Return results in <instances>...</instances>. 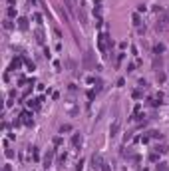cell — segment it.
I'll use <instances>...</instances> for the list:
<instances>
[{
	"label": "cell",
	"mask_w": 169,
	"mask_h": 171,
	"mask_svg": "<svg viewBox=\"0 0 169 171\" xmlns=\"http://www.w3.org/2000/svg\"><path fill=\"white\" fill-rule=\"evenodd\" d=\"M108 46H113V40L108 34H100V38H98V50L101 54H108Z\"/></svg>",
	"instance_id": "obj_1"
},
{
	"label": "cell",
	"mask_w": 169,
	"mask_h": 171,
	"mask_svg": "<svg viewBox=\"0 0 169 171\" xmlns=\"http://www.w3.org/2000/svg\"><path fill=\"white\" fill-rule=\"evenodd\" d=\"M72 145H74V147H82V145H84V135H82V133H74V135H72Z\"/></svg>",
	"instance_id": "obj_2"
},
{
	"label": "cell",
	"mask_w": 169,
	"mask_h": 171,
	"mask_svg": "<svg viewBox=\"0 0 169 171\" xmlns=\"http://www.w3.org/2000/svg\"><path fill=\"white\" fill-rule=\"evenodd\" d=\"M101 163H103L101 155L100 153H94V155H91V165H94V169H101Z\"/></svg>",
	"instance_id": "obj_3"
},
{
	"label": "cell",
	"mask_w": 169,
	"mask_h": 171,
	"mask_svg": "<svg viewBox=\"0 0 169 171\" xmlns=\"http://www.w3.org/2000/svg\"><path fill=\"white\" fill-rule=\"evenodd\" d=\"M119 127H122V119L117 117V119H115V121L112 124V127H110V135L115 137V135H117V131H119Z\"/></svg>",
	"instance_id": "obj_4"
},
{
	"label": "cell",
	"mask_w": 169,
	"mask_h": 171,
	"mask_svg": "<svg viewBox=\"0 0 169 171\" xmlns=\"http://www.w3.org/2000/svg\"><path fill=\"white\" fill-rule=\"evenodd\" d=\"M20 117H22V121H24V124H26V126H30V127L34 126V119H32V112H22V114H20Z\"/></svg>",
	"instance_id": "obj_5"
},
{
	"label": "cell",
	"mask_w": 169,
	"mask_h": 171,
	"mask_svg": "<svg viewBox=\"0 0 169 171\" xmlns=\"http://www.w3.org/2000/svg\"><path fill=\"white\" fill-rule=\"evenodd\" d=\"M54 153H56L54 149H48V153L44 155V167H46V169H48V167L52 165V159H54Z\"/></svg>",
	"instance_id": "obj_6"
},
{
	"label": "cell",
	"mask_w": 169,
	"mask_h": 171,
	"mask_svg": "<svg viewBox=\"0 0 169 171\" xmlns=\"http://www.w3.org/2000/svg\"><path fill=\"white\" fill-rule=\"evenodd\" d=\"M165 24H167V16H165V12H161V18H157L155 28H157V30H165Z\"/></svg>",
	"instance_id": "obj_7"
},
{
	"label": "cell",
	"mask_w": 169,
	"mask_h": 171,
	"mask_svg": "<svg viewBox=\"0 0 169 171\" xmlns=\"http://www.w3.org/2000/svg\"><path fill=\"white\" fill-rule=\"evenodd\" d=\"M20 68H22V58L16 56V58L10 62V70H12V72H16V70H20Z\"/></svg>",
	"instance_id": "obj_8"
},
{
	"label": "cell",
	"mask_w": 169,
	"mask_h": 171,
	"mask_svg": "<svg viewBox=\"0 0 169 171\" xmlns=\"http://www.w3.org/2000/svg\"><path fill=\"white\" fill-rule=\"evenodd\" d=\"M34 36H36V42H38V44H44L46 40H44V30H42V28H36V30H34Z\"/></svg>",
	"instance_id": "obj_9"
},
{
	"label": "cell",
	"mask_w": 169,
	"mask_h": 171,
	"mask_svg": "<svg viewBox=\"0 0 169 171\" xmlns=\"http://www.w3.org/2000/svg\"><path fill=\"white\" fill-rule=\"evenodd\" d=\"M64 6L68 8L70 14H76V0H64Z\"/></svg>",
	"instance_id": "obj_10"
},
{
	"label": "cell",
	"mask_w": 169,
	"mask_h": 171,
	"mask_svg": "<svg viewBox=\"0 0 169 171\" xmlns=\"http://www.w3.org/2000/svg\"><path fill=\"white\" fill-rule=\"evenodd\" d=\"M42 100H44V98H34V100H28V107H30V110H38Z\"/></svg>",
	"instance_id": "obj_11"
},
{
	"label": "cell",
	"mask_w": 169,
	"mask_h": 171,
	"mask_svg": "<svg viewBox=\"0 0 169 171\" xmlns=\"http://www.w3.org/2000/svg\"><path fill=\"white\" fill-rule=\"evenodd\" d=\"M91 56H94V52H86V58H84V68H91Z\"/></svg>",
	"instance_id": "obj_12"
},
{
	"label": "cell",
	"mask_w": 169,
	"mask_h": 171,
	"mask_svg": "<svg viewBox=\"0 0 169 171\" xmlns=\"http://www.w3.org/2000/svg\"><path fill=\"white\" fill-rule=\"evenodd\" d=\"M18 28H20L22 32H26V30H28V18H18Z\"/></svg>",
	"instance_id": "obj_13"
},
{
	"label": "cell",
	"mask_w": 169,
	"mask_h": 171,
	"mask_svg": "<svg viewBox=\"0 0 169 171\" xmlns=\"http://www.w3.org/2000/svg\"><path fill=\"white\" fill-rule=\"evenodd\" d=\"M163 52H165V46L163 44H155L153 46V54H155V56H161Z\"/></svg>",
	"instance_id": "obj_14"
},
{
	"label": "cell",
	"mask_w": 169,
	"mask_h": 171,
	"mask_svg": "<svg viewBox=\"0 0 169 171\" xmlns=\"http://www.w3.org/2000/svg\"><path fill=\"white\" fill-rule=\"evenodd\" d=\"M155 171H169V165L165 161H159L157 165H155Z\"/></svg>",
	"instance_id": "obj_15"
},
{
	"label": "cell",
	"mask_w": 169,
	"mask_h": 171,
	"mask_svg": "<svg viewBox=\"0 0 169 171\" xmlns=\"http://www.w3.org/2000/svg\"><path fill=\"white\" fill-rule=\"evenodd\" d=\"M2 26H4V30H8V32H10V30H14V24H12L10 18H8V20H4V24H2Z\"/></svg>",
	"instance_id": "obj_16"
},
{
	"label": "cell",
	"mask_w": 169,
	"mask_h": 171,
	"mask_svg": "<svg viewBox=\"0 0 169 171\" xmlns=\"http://www.w3.org/2000/svg\"><path fill=\"white\" fill-rule=\"evenodd\" d=\"M131 20H133V26H137V28L141 26V18H139V14H137V12H135L133 16H131Z\"/></svg>",
	"instance_id": "obj_17"
},
{
	"label": "cell",
	"mask_w": 169,
	"mask_h": 171,
	"mask_svg": "<svg viewBox=\"0 0 169 171\" xmlns=\"http://www.w3.org/2000/svg\"><path fill=\"white\" fill-rule=\"evenodd\" d=\"M68 131H72V126L70 124H62L60 126V133H68Z\"/></svg>",
	"instance_id": "obj_18"
},
{
	"label": "cell",
	"mask_w": 169,
	"mask_h": 171,
	"mask_svg": "<svg viewBox=\"0 0 169 171\" xmlns=\"http://www.w3.org/2000/svg\"><path fill=\"white\" fill-rule=\"evenodd\" d=\"M149 137H153V139H161L163 133H159L157 129H151V131H149Z\"/></svg>",
	"instance_id": "obj_19"
},
{
	"label": "cell",
	"mask_w": 169,
	"mask_h": 171,
	"mask_svg": "<svg viewBox=\"0 0 169 171\" xmlns=\"http://www.w3.org/2000/svg\"><path fill=\"white\" fill-rule=\"evenodd\" d=\"M165 78H167V76H165V72H157V74H155V80H157L159 84H161V82H165Z\"/></svg>",
	"instance_id": "obj_20"
},
{
	"label": "cell",
	"mask_w": 169,
	"mask_h": 171,
	"mask_svg": "<svg viewBox=\"0 0 169 171\" xmlns=\"http://www.w3.org/2000/svg\"><path fill=\"white\" fill-rule=\"evenodd\" d=\"M6 14H8V18H16V14H18V12H16V8H14V6H10V8L6 10Z\"/></svg>",
	"instance_id": "obj_21"
},
{
	"label": "cell",
	"mask_w": 169,
	"mask_h": 171,
	"mask_svg": "<svg viewBox=\"0 0 169 171\" xmlns=\"http://www.w3.org/2000/svg\"><path fill=\"white\" fill-rule=\"evenodd\" d=\"M124 58H125V54H124V52H119V56H117V60H115V68H119V66H122Z\"/></svg>",
	"instance_id": "obj_22"
},
{
	"label": "cell",
	"mask_w": 169,
	"mask_h": 171,
	"mask_svg": "<svg viewBox=\"0 0 169 171\" xmlns=\"http://www.w3.org/2000/svg\"><path fill=\"white\" fill-rule=\"evenodd\" d=\"M32 157H34V161H40V151H38V147H32Z\"/></svg>",
	"instance_id": "obj_23"
},
{
	"label": "cell",
	"mask_w": 169,
	"mask_h": 171,
	"mask_svg": "<svg viewBox=\"0 0 169 171\" xmlns=\"http://www.w3.org/2000/svg\"><path fill=\"white\" fill-rule=\"evenodd\" d=\"M149 161H151V163H159V155H157V151L149 155Z\"/></svg>",
	"instance_id": "obj_24"
},
{
	"label": "cell",
	"mask_w": 169,
	"mask_h": 171,
	"mask_svg": "<svg viewBox=\"0 0 169 171\" xmlns=\"http://www.w3.org/2000/svg\"><path fill=\"white\" fill-rule=\"evenodd\" d=\"M159 66H161V56H155V60H153V68L157 70Z\"/></svg>",
	"instance_id": "obj_25"
},
{
	"label": "cell",
	"mask_w": 169,
	"mask_h": 171,
	"mask_svg": "<svg viewBox=\"0 0 169 171\" xmlns=\"http://www.w3.org/2000/svg\"><path fill=\"white\" fill-rule=\"evenodd\" d=\"M101 171H112V167H110V163H108V161H103V163H101Z\"/></svg>",
	"instance_id": "obj_26"
},
{
	"label": "cell",
	"mask_w": 169,
	"mask_h": 171,
	"mask_svg": "<svg viewBox=\"0 0 169 171\" xmlns=\"http://www.w3.org/2000/svg\"><path fill=\"white\" fill-rule=\"evenodd\" d=\"M4 155H6L8 159H12V157H14V151H12V149H6V151H4Z\"/></svg>",
	"instance_id": "obj_27"
},
{
	"label": "cell",
	"mask_w": 169,
	"mask_h": 171,
	"mask_svg": "<svg viewBox=\"0 0 169 171\" xmlns=\"http://www.w3.org/2000/svg\"><path fill=\"white\" fill-rule=\"evenodd\" d=\"M155 151H157V153H167V149L163 147V145H157V147H155Z\"/></svg>",
	"instance_id": "obj_28"
},
{
	"label": "cell",
	"mask_w": 169,
	"mask_h": 171,
	"mask_svg": "<svg viewBox=\"0 0 169 171\" xmlns=\"http://www.w3.org/2000/svg\"><path fill=\"white\" fill-rule=\"evenodd\" d=\"M82 169H84V159H80L78 165H76V171H82Z\"/></svg>",
	"instance_id": "obj_29"
},
{
	"label": "cell",
	"mask_w": 169,
	"mask_h": 171,
	"mask_svg": "<svg viewBox=\"0 0 169 171\" xmlns=\"http://www.w3.org/2000/svg\"><path fill=\"white\" fill-rule=\"evenodd\" d=\"M131 96H133L135 100H139V98H141V91H139V90H135V91H133V94H131Z\"/></svg>",
	"instance_id": "obj_30"
},
{
	"label": "cell",
	"mask_w": 169,
	"mask_h": 171,
	"mask_svg": "<svg viewBox=\"0 0 169 171\" xmlns=\"http://www.w3.org/2000/svg\"><path fill=\"white\" fill-rule=\"evenodd\" d=\"M145 10H147L145 4H139V6H137V12H145Z\"/></svg>",
	"instance_id": "obj_31"
},
{
	"label": "cell",
	"mask_w": 169,
	"mask_h": 171,
	"mask_svg": "<svg viewBox=\"0 0 169 171\" xmlns=\"http://www.w3.org/2000/svg\"><path fill=\"white\" fill-rule=\"evenodd\" d=\"M34 18H36V22L42 26V16H40V14H34Z\"/></svg>",
	"instance_id": "obj_32"
},
{
	"label": "cell",
	"mask_w": 169,
	"mask_h": 171,
	"mask_svg": "<svg viewBox=\"0 0 169 171\" xmlns=\"http://www.w3.org/2000/svg\"><path fill=\"white\" fill-rule=\"evenodd\" d=\"M60 143H62V137H60V135L54 137V145H60Z\"/></svg>",
	"instance_id": "obj_33"
},
{
	"label": "cell",
	"mask_w": 169,
	"mask_h": 171,
	"mask_svg": "<svg viewBox=\"0 0 169 171\" xmlns=\"http://www.w3.org/2000/svg\"><path fill=\"white\" fill-rule=\"evenodd\" d=\"M139 88H147V82L143 80V78H141V80H139Z\"/></svg>",
	"instance_id": "obj_34"
},
{
	"label": "cell",
	"mask_w": 169,
	"mask_h": 171,
	"mask_svg": "<svg viewBox=\"0 0 169 171\" xmlns=\"http://www.w3.org/2000/svg\"><path fill=\"white\" fill-rule=\"evenodd\" d=\"M133 70H135V64H127V72H129V74H131Z\"/></svg>",
	"instance_id": "obj_35"
},
{
	"label": "cell",
	"mask_w": 169,
	"mask_h": 171,
	"mask_svg": "<svg viewBox=\"0 0 169 171\" xmlns=\"http://www.w3.org/2000/svg\"><path fill=\"white\" fill-rule=\"evenodd\" d=\"M94 96H96V91H91V90L88 91V100H94Z\"/></svg>",
	"instance_id": "obj_36"
},
{
	"label": "cell",
	"mask_w": 169,
	"mask_h": 171,
	"mask_svg": "<svg viewBox=\"0 0 169 171\" xmlns=\"http://www.w3.org/2000/svg\"><path fill=\"white\" fill-rule=\"evenodd\" d=\"M2 171H12V167H10V163H6L4 167H2Z\"/></svg>",
	"instance_id": "obj_37"
},
{
	"label": "cell",
	"mask_w": 169,
	"mask_h": 171,
	"mask_svg": "<svg viewBox=\"0 0 169 171\" xmlns=\"http://www.w3.org/2000/svg\"><path fill=\"white\" fill-rule=\"evenodd\" d=\"M8 4H10V6L12 4H16V0H8Z\"/></svg>",
	"instance_id": "obj_38"
}]
</instances>
